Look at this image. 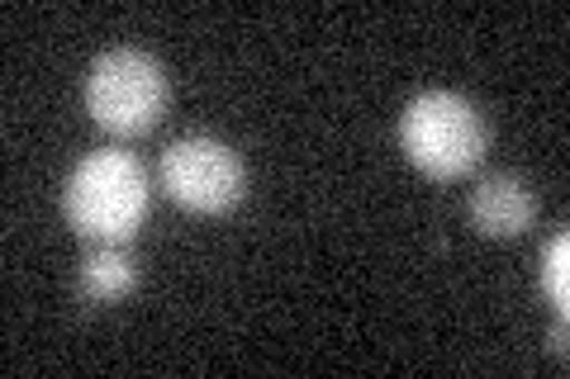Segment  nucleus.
Returning <instances> with one entry per match:
<instances>
[{"instance_id":"1","label":"nucleus","mask_w":570,"mask_h":379,"mask_svg":"<svg viewBox=\"0 0 570 379\" xmlns=\"http://www.w3.org/2000/svg\"><path fill=\"white\" fill-rule=\"evenodd\" d=\"M148 171L124 148H96L71 167L62 186V219L86 242L124 247L148 219Z\"/></svg>"},{"instance_id":"2","label":"nucleus","mask_w":570,"mask_h":379,"mask_svg":"<svg viewBox=\"0 0 570 379\" xmlns=\"http://www.w3.org/2000/svg\"><path fill=\"white\" fill-rule=\"evenodd\" d=\"M400 152L428 180H461L485 161V114L456 90H423L400 114Z\"/></svg>"},{"instance_id":"3","label":"nucleus","mask_w":570,"mask_h":379,"mask_svg":"<svg viewBox=\"0 0 570 379\" xmlns=\"http://www.w3.org/2000/svg\"><path fill=\"white\" fill-rule=\"evenodd\" d=\"M86 114L110 138H142L171 104L167 67L142 48H110L86 71Z\"/></svg>"},{"instance_id":"4","label":"nucleus","mask_w":570,"mask_h":379,"mask_svg":"<svg viewBox=\"0 0 570 379\" xmlns=\"http://www.w3.org/2000/svg\"><path fill=\"white\" fill-rule=\"evenodd\" d=\"M163 190L186 213H228L247 195V167L228 142L209 133H186L163 152Z\"/></svg>"},{"instance_id":"5","label":"nucleus","mask_w":570,"mask_h":379,"mask_svg":"<svg viewBox=\"0 0 570 379\" xmlns=\"http://www.w3.org/2000/svg\"><path fill=\"white\" fill-rule=\"evenodd\" d=\"M466 213L475 232H485V238H523L532 219H538V195L528 190L523 176L494 171L485 180H475Z\"/></svg>"},{"instance_id":"6","label":"nucleus","mask_w":570,"mask_h":379,"mask_svg":"<svg viewBox=\"0 0 570 379\" xmlns=\"http://www.w3.org/2000/svg\"><path fill=\"white\" fill-rule=\"evenodd\" d=\"M138 290V261L124 247L100 242L81 261V299L86 303H119L124 295Z\"/></svg>"},{"instance_id":"7","label":"nucleus","mask_w":570,"mask_h":379,"mask_svg":"<svg viewBox=\"0 0 570 379\" xmlns=\"http://www.w3.org/2000/svg\"><path fill=\"white\" fill-rule=\"evenodd\" d=\"M538 285H542L547 303H557V309L566 313V299H570V232H557V238L542 242Z\"/></svg>"},{"instance_id":"8","label":"nucleus","mask_w":570,"mask_h":379,"mask_svg":"<svg viewBox=\"0 0 570 379\" xmlns=\"http://www.w3.org/2000/svg\"><path fill=\"white\" fill-rule=\"evenodd\" d=\"M551 351H557V356H566V322H561L557 332H551Z\"/></svg>"}]
</instances>
